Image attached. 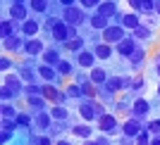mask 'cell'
I'll return each instance as SVG.
<instances>
[{
    "instance_id": "1",
    "label": "cell",
    "mask_w": 160,
    "mask_h": 145,
    "mask_svg": "<svg viewBox=\"0 0 160 145\" xmlns=\"http://www.w3.org/2000/svg\"><path fill=\"white\" fill-rule=\"evenodd\" d=\"M96 129H98V133H105L110 138H120L122 136V121L115 112H108L105 117H100L96 121Z\"/></svg>"
},
{
    "instance_id": "2",
    "label": "cell",
    "mask_w": 160,
    "mask_h": 145,
    "mask_svg": "<svg viewBox=\"0 0 160 145\" xmlns=\"http://www.w3.org/2000/svg\"><path fill=\"white\" fill-rule=\"evenodd\" d=\"M60 17H62V21L69 24V26L79 29V26H84V24L88 26V17H91V14H88L81 5H72V7H62Z\"/></svg>"
},
{
    "instance_id": "3",
    "label": "cell",
    "mask_w": 160,
    "mask_h": 145,
    "mask_svg": "<svg viewBox=\"0 0 160 145\" xmlns=\"http://www.w3.org/2000/svg\"><path fill=\"white\" fill-rule=\"evenodd\" d=\"M148 55H151V53H148L146 43H141V45L129 55V69H132V74H141L148 67V59H151Z\"/></svg>"
},
{
    "instance_id": "4",
    "label": "cell",
    "mask_w": 160,
    "mask_h": 145,
    "mask_svg": "<svg viewBox=\"0 0 160 145\" xmlns=\"http://www.w3.org/2000/svg\"><path fill=\"white\" fill-rule=\"evenodd\" d=\"M100 36H103V43H108V45H117V43H122V40L129 36V31L124 26H120V24H110L105 31H100Z\"/></svg>"
},
{
    "instance_id": "5",
    "label": "cell",
    "mask_w": 160,
    "mask_h": 145,
    "mask_svg": "<svg viewBox=\"0 0 160 145\" xmlns=\"http://www.w3.org/2000/svg\"><path fill=\"white\" fill-rule=\"evenodd\" d=\"M151 110H153V102H151L146 95H139V98L134 100L129 117H136V119H141V121H148V117H151Z\"/></svg>"
},
{
    "instance_id": "6",
    "label": "cell",
    "mask_w": 160,
    "mask_h": 145,
    "mask_svg": "<svg viewBox=\"0 0 160 145\" xmlns=\"http://www.w3.org/2000/svg\"><path fill=\"white\" fill-rule=\"evenodd\" d=\"M7 17L14 19L17 24H24V21H27L29 17H33V14H31L29 2H10V5H7Z\"/></svg>"
},
{
    "instance_id": "7",
    "label": "cell",
    "mask_w": 160,
    "mask_h": 145,
    "mask_svg": "<svg viewBox=\"0 0 160 145\" xmlns=\"http://www.w3.org/2000/svg\"><path fill=\"white\" fill-rule=\"evenodd\" d=\"M46 38L43 36H36V38H29L27 40V48H24V53H22V57H31V59H41V55L46 53Z\"/></svg>"
},
{
    "instance_id": "8",
    "label": "cell",
    "mask_w": 160,
    "mask_h": 145,
    "mask_svg": "<svg viewBox=\"0 0 160 145\" xmlns=\"http://www.w3.org/2000/svg\"><path fill=\"white\" fill-rule=\"evenodd\" d=\"M77 119L79 121H86V124H96L98 121V117H96V110H93V100H79L77 102Z\"/></svg>"
},
{
    "instance_id": "9",
    "label": "cell",
    "mask_w": 160,
    "mask_h": 145,
    "mask_svg": "<svg viewBox=\"0 0 160 145\" xmlns=\"http://www.w3.org/2000/svg\"><path fill=\"white\" fill-rule=\"evenodd\" d=\"M27 36L24 33H14V36H10V38L2 40V50H5L7 55H19L24 53V48H27Z\"/></svg>"
},
{
    "instance_id": "10",
    "label": "cell",
    "mask_w": 160,
    "mask_h": 145,
    "mask_svg": "<svg viewBox=\"0 0 160 145\" xmlns=\"http://www.w3.org/2000/svg\"><path fill=\"white\" fill-rule=\"evenodd\" d=\"M53 114H50V110H43V112H36L33 114V129L31 133H48L50 131V126H53Z\"/></svg>"
},
{
    "instance_id": "11",
    "label": "cell",
    "mask_w": 160,
    "mask_h": 145,
    "mask_svg": "<svg viewBox=\"0 0 160 145\" xmlns=\"http://www.w3.org/2000/svg\"><path fill=\"white\" fill-rule=\"evenodd\" d=\"M50 38H53V43H58V45H65L67 40H72V26L60 19L53 26V31H50Z\"/></svg>"
},
{
    "instance_id": "12",
    "label": "cell",
    "mask_w": 160,
    "mask_h": 145,
    "mask_svg": "<svg viewBox=\"0 0 160 145\" xmlns=\"http://www.w3.org/2000/svg\"><path fill=\"white\" fill-rule=\"evenodd\" d=\"M74 62H77V67L79 69H93L96 64H98V57H96V53H93V48H86V50H81V53H77L74 55Z\"/></svg>"
},
{
    "instance_id": "13",
    "label": "cell",
    "mask_w": 160,
    "mask_h": 145,
    "mask_svg": "<svg viewBox=\"0 0 160 145\" xmlns=\"http://www.w3.org/2000/svg\"><path fill=\"white\" fill-rule=\"evenodd\" d=\"M143 129H146V121L136 117H124V121H122V136H129V138H136Z\"/></svg>"
},
{
    "instance_id": "14",
    "label": "cell",
    "mask_w": 160,
    "mask_h": 145,
    "mask_svg": "<svg viewBox=\"0 0 160 145\" xmlns=\"http://www.w3.org/2000/svg\"><path fill=\"white\" fill-rule=\"evenodd\" d=\"M19 33H24L27 38L41 36V33H43V19H41V17H29V19L19 26Z\"/></svg>"
},
{
    "instance_id": "15",
    "label": "cell",
    "mask_w": 160,
    "mask_h": 145,
    "mask_svg": "<svg viewBox=\"0 0 160 145\" xmlns=\"http://www.w3.org/2000/svg\"><path fill=\"white\" fill-rule=\"evenodd\" d=\"M69 136L77 140H88V138H96V126L93 124H86V121H77L72 126Z\"/></svg>"
},
{
    "instance_id": "16",
    "label": "cell",
    "mask_w": 160,
    "mask_h": 145,
    "mask_svg": "<svg viewBox=\"0 0 160 145\" xmlns=\"http://www.w3.org/2000/svg\"><path fill=\"white\" fill-rule=\"evenodd\" d=\"M139 45H141V43L134 38V33H129L122 43H117V45H115V53H117V57H120V59H129V55H132Z\"/></svg>"
},
{
    "instance_id": "17",
    "label": "cell",
    "mask_w": 160,
    "mask_h": 145,
    "mask_svg": "<svg viewBox=\"0 0 160 145\" xmlns=\"http://www.w3.org/2000/svg\"><path fill=\"white\" fill-rule=\"evenodd\" d=\"M22 102H24V107H27L29 112H43V110H50V100L46 98V95H33V98H22Z\"/></svg>"
},
{
    "instance_id": "18",
    "label": "cell",
    "mask_w": 160,
    "mask_h": 145,
    "mask_svg": "<svg viewBox=\"0 0 160 145\" xmlns=\"http://www.w3.org/2000/svg\"><path fill=\"white\" fill-rule=\"evenodd\" d=\"M2 83H5V86H10L17 95H22V98H24V88H27V83L22 81L19 72H7V74H2Z\"/></svg>"
},
{
    "instance_id": "19",
    "label": "cell",
    "mask_w": 160,
    "mask_h": 145,
    "mask_svg": "<svg viewBox=\"0 0 160 145\" xmlns=\"http://www.w3.org/2000/svg\"><path fill=\"white\" fill-rule=\"evenodd\" d=\"M62 57H65V48L55 43V45H48V48H46V53L41 55V62H46V64L55 67V64H58V62H60Z\"/></svg>"
},
{
    "instance_id": "20",
    "label": "cell",
    "mask_w": 160,
    "mask_h": 145,
    "mask_svg": "<svg viewBox=\"0 0 160 145\" xmlns=\"http://www.w3.org/2000/svg\"><path fill=\"white\" fill-rule=\"evenodd\" d=\"M53 2L55 0H29V7H31V14L33 17H46V14L53 12Z\"/></svg>"
},
{
    "instance_id": "21",
    "label": "cell",
    "mask_w": 160,
    "mask_h": 145,
    "mask_svg": "<svg viewBox=\"0 0 160 145\" xmlns=\"http://www.w3.org/2000/svg\"><path fill=\"white\" fill-rule=\"evenodd\" d=\"M88 79H91L96 86L100 88V86H105V81L110 79V72H108V67H103V64L98 62L93 69H88Z\"/></svg>"
},
{
    "instance_id": "22",
    "label": "cell",
    "mask_w": 160,
    "mask_h": 145,
    "mask_svg": "<svg viewBox=\"0 0 160 145\" xmlns=\"http://www.w3.org/2000/svg\"><path fill=\"white\" fill-rule=\"evenodd\" d=\"M96 12H100L103 17H108V19L112 21L117 14H120V0H103L98 5V10Z\"/></svg>"
},
{
    "instance_id": "23",
    "label": "cell",
    "mask_w": 160,
    "mask_h": 145,
    "mask_svg": "<svg viewBox=\"0 0 160 145\" xmlns=\"http://www.w3.org/2000/svg\"><path fill=\"white\" fill-rule=\"evenodd\" d=\"M110 24H112V21L108 19V17H103L100 12H91V17H88V29H91V31H105Z\"/></svg>"
},
{
    "instance_id": "24",
    "label": "cell",
    "mask_w": 160,
    "mask_h": 145,
    "mask_svg": "<svg viewBox=\"0 0 160 145\" xmlns=\"http://www.w3.org/2000/svg\"><path fill=\"white\" fill-rule=\"evenodd\" d=\"M55 69H58V74H60L62 79H72V74L77 72V62L74 59H67V57H62L58 64H55Z\"/></svg>"
},
{
    "instance_id": "25",
    "label": "cell",
    "mask_w": 160,
    "mask_h": 145,
    "mask_svg": "<svg viewBox=\"0 0 160 145\" xmlns=\"http://www.w3.org/2000/svg\"><path fill=\"white\" fill-rule=\"evenodd\" d=\"M65 93H67V98H69V105H77L79 100L86 98V95H84V91H81V86H79V83H74V81L65 83Z\"/></svg>"
},
{
    "instance_id": "26",
    "label": "cell",
    "mask_w": 160,
    "mask_h": 145,
    "mask_svg": "<svg viewBox=\"0 0 160 145\" xmlns=\"http://www.w3.org/2000/svg\"><path fill=\"white\" fill-rule=\"evenodd\" d=\"M50 114H53L55 121H74L72 119V112H69V105H53L50 107ZM79 121V119H77ZM74 121V124H77Z\"/></svg>"
},
{
    "instance_id": "27",
    "label": "cell",
    "mask_w": 160,
    "mask_h": 145,
    "mask_svg": "<svg viewBox=\"0 0 160 145\" xmlns=\"http://www.w3.org/2000/svg\"><path fill=\"white\" fill-rule=\"evenodd\" d=\"M62 48H65V53L77 55V53H81V50L88 48V40H86V36H79V38H74V40H67Z\"/></svg>"
},
{
    "instance_id": "28",
    "label": "cell",
    "mask_w": 160,
    "mask_h": 145,
    "mask_svg": "<svg viewBox=\"0 0 160 145\" xmlns=\"http://www.w3.org/2000/svg\"><path fill=\"white\" fill-rule=\"evenodd\" d=\"M93 53H96V57H98V62H110V59L115 57V45H108V43H100V45H96L93 48Z\"/></svg>"
},
{
    "instance_id": "29",
    "label": "cell",
    "mask_w": 160,
    "mask_h": 145,
    "mask_svg": "<svg viewBox=\"0 0 160 145\" xmlns=\"http://www.w3.org/2000/svg\"><path fill=\"white\" fill-rule=\"evenodd\" d=\"M105 88L110 93H117V95L124 93V76L122 74H110V79L105 81Z\"/></svg>"
},
{
    "instance_id": "30",
    "label": "cell",
    "mask_w": 160,
    "mask_h": 145,
    "mask_svg": "<svg viewBox=\"0 0 160 145\" xmlns=\"http://www.w3.org/2000/svg\"><path fill=\"white\" fill-rule=\"evenodd\" d=\"M17 117H19V107H14L12 102H0V119L17 121Z\"/></svg>"
},
{
    "instance_id": "31",
    "label": "cell",
    "mask_w": 160,
    "mask_h": 145,
    "mask_svg": "<svg viewBox=\"0 0 160 145\" xmlns=\"http://www.w3.org/2000/svg\"><path fill=\"white\" fill-rule=\"evenodd\" d=\"M153 31L155 29H151L148 24H141V26L136 29V31H132V33H134V38L139 40V43H151V40H153Z\"/></svg>"
},
{
    "instance_id": "32",
    "label": "cell",
    "mask_w": 160,
    "mask_h": 145,
    "mask_svg": "<svg viewBox=\"0 0 160 145\" xmlns=\"http://www.w3.org/2000/svg\"><path fill=\"white\" fill-rule=\"evenodd\" d=\"M134 79H132V91L129 93H134L136 98L139 95H143V91H146V76L143 74H132Z\"/></svg>"
},
{
    "instance_id": "33",
    "label": "cell",
    "mask_w": 160,
    "mask_h": 145,
    "mask_svg": "<svg viewBox=\"0 0 160 145\" xmlns=\"http://www.w3.org/2000/svg\"><path fill=\"white\" fill-rule=\"evenodd\" d=\"M14 100L19 102L22 95H17L10 86H5V83H2V86H0V102H14Z\"/></svg>"
},
{
    "instance_id": "34",
    "label": "cell",
    "mask_w": 160,
    "mask_h": 145,
    "mask_svg": "<svg viewBox=\"0 0 160 145\" xmlns=\"http://www.w3.org/2000/svg\"><path fill=\"white\" fill-rule=\"evenodd\" d=\"M14 124L19 126V129H33V112H29V110L19 112V117H17Z\"/></svg>"
},
{
    "instance_id": "35",
    "label": "cell",
    "mask_w": 160,
    "mask_h": 145,
    "mask_svg": "<svg viewBox=\"0 0 160 145\" xmlns=\"http://www.w3.org/2000/svg\"><path fill=\"white\" fill-rule=\"evenodd\" d=\"M14 69H17V59H12L10 57V55H2V57H0V74H7V72H14Z\"/></svg>"
},
{
    "instance_id": "36",
    "label": "cell",
    "mask_w": 160,
    "mask_h": 145,
    "mask_svg": "<svg viewBox=\"0 0 160 145\" xmlns=\"http://www.w3.org/2000/svg\"><path fill=\"white\" fill-rule=\"evenodd\" d=\"M33 145H55V138H50L48 133H31Z\"/></svg>"
},
{
    "instance_id": "37",
    "label": "cell",
    "mask_w": 160,
    "mask_h": 145,
    "mask_svg": "<svg viewBox=\"0 0 160 145\" xmlns=\"http://www.w3.org/2000/svg\"><path fill=\"white\" fill-rule=\"evenodd\" d=\"M81 91H84V95H86L88 100H98V86H96L93 81H86V83L81 86Z\"/></svg>"
},
{
    "instance_id": "38",
    "label": "cell",
    "mask_w": 160,
    "mask_h": 145,
    "mask_svg": "<svg viewBox=\"0 0 160 145\" xmlns=\"http://www.w3.org/2000/svg\"><path fill=\"white\" fill-rule=\"evenodd\" d=\"M33 95H43V83H27L24 98H33Z\"/></svg>"
},
{
    "instance_id": "39",
    "label": "cell",
    "mask_w": 160,
    "mask_h": 145,
    "mask_svg": "<svg viewBox=\"0 0 160 145\" xmlns=\"http://www.w3.org/2000/svg\"><path fill=\"white\" fill-rule=\"evenodd\" d=\"M69 81H74V83L84 86V83H86V81H91V79H88V72H86V69H79V67H77V72L72 74V79H69Z\"/></svg>"
},
{
    "instance_id": "40",
    "label": "cell",
    "mask_w": 160,
    "mask_h": 145,
    "mask_svg": "<svg viewBox=\"0 0 160 145\" xmlns=\"http://www.w3.org/2000/svg\"><path fill=\"white\" fill-rule=\"evenodd\" d=\"M146 72H148V76H151V79L155 76V81H160V62H151V59H148Z\"/></svg>"
},
{
    "instance_id": "41",
    "label": "cell",
    "mask_w": 160,
    "mask_h": 145,
    "mask_svg": "<svg viewBox=\"0 0 160 145\" xmlns=\"http://www.w3.org/2000/svg\"><path fill=\"white\" fill-rule=\"evenodd\" d=\"M134 140H136V145H151V140H153V133L143 129V131H141V133H139V136H136Z\"/></svg>"
},
{
    "instance_id": "42",
    "label": "cell",
    "mask_w": 160,
    "mask_h": 145,
    "mask_svg": "<svg viewBox=\"0 0 160 145\" xmlns=\"http://www.w3.org/2000/svg\"><path fill=\"white\" fill-rule=\"evenodd\" d=\"M103 2V0H79V5L86 10V12H96L98 10V5Z\"/></svg>"
},
{
    "instance_id": "43",
    "label": "cell",
    "mask_w": 160,
    "mask_h": 145,
    "mask_svg": "<svg viewBox=\"0 0 160 145\" xmlns=\"http://www.w3.org/2000/svg\"><path fill=\"white\" fill-rule=\"evenodd\" d=\"M146 131H151L155 136V133H160V117H153L146 121Z\"/></svg>"
},
{
    "instance_id": "44",
    "label": "cell",
    "mask_w": 160,
    "mask_h": 145,
    "mask_svg": "<svg viewBox=\"0 0 160 145\" xmlns=\"http://www.w3.org/2000/svg\"><path fill=\"white\" fill-rule=\"evenodd\" d=\"M58 91H60V86H55V83H43V95H46L48 100L53 98V95H55Z\"/></svg>"
},
{
    "instance_id": "45",
    "label": "cell",
    "mask_w": 160,
    "mask_h": 145,
    "mask_svg": "<svg viewBox=\"0 0 160 145\" xmlns=\"http://www.w3.org/2000/svg\"><path fill=\"white\" fill-rule=\"evenodd\" d=\"M115 145H136V140L129 136H120V138H115Z\"/></svg>"
},
{
    "instance_id": "46",
    "label": "cell",
    "mask_w": 160,
    "mask_h": 145,
    "mask_svg": "<svg viewBox=\"0 0 160 145\" xmlns=\"http://www.w3.org/2000/svg\"><path fill=\"white\" fill-rule=\"evenodd\" d=\"M124 2H127L129 10H134V12H139V10H141V0H124Z\"/></svg>"
},
{
    "instance_id": "47",
    "label": "cell",
    "mask_w": 160,
    "mask_h": 145,
    "mask_svg": "<svg viewBox=\"0 0 160 145\" xmlns=\"http://www.w3.org/2000/svg\"><path fill=\"white\" fill-rule=\"evenodd\" d=\"M62 7H72V5H79V0H58Z\"/></svg>"
},
{
    "instance_id": "48",
    "label": "cell",
    "mask_w": 160,
    "mask_h": 145,
    "mask_svg": "<svg viewBox=\"0 0 160 145\" xmlns=\"http://www.w3.org/2000/svg\"><path fill=\"white\" fill-rule=\"evenodd\" d=\"M55 145H74L72 138H60V140H55Z\"/></svg>"
},
{
    "instance_id": "49",
    "label": "cell",
    "mask_w": 160,
    "mask_h": 145,
    "mask_svg": "<svg viewBox=\"0 0 160 145\" xmlns=\"http://www.w3.org/2000/svg\"><path fill=\"white\" fill-rule=\"evenodd\" d=\"M81 145H98V140H96V138H88V140H81Z\"/></svg>"
},
{
    "instance_id": "50",
    "label": "cell",
    "mask_w": 160,
    "mask_h": 145,
    "mask_svg": "<svg viewBox=\"0 0 160 145\" xmlns=\"http://www.w3.org/2000/svg\"><path fill=\"white\" fill-rule=\"evenodd\" d=\"M151 145H160V133H155L153 140H151Z\"/></svg>"
},
{
    "instance_id": "51",
    "label": "cell",
    "mask_w": 160,
    "mask_h": 145,
    "mask_svg": "<svg viewBox=\"0 0 160 145\" xmlns=\"http://www.w3.org/2000/svg\"><path fill=\"white\" fill-rule=\"evenodd\" d=\"M155 14H158V17H160V0H158V2H155Z\"/></svg>"
},
{
    "instance_id": "52",
    "label": "cell",
    "mask_w": 160,
    "mask_h": 145,
    "mask_svg": "<svg viewBox=\"0 0 160 145\" xmlns=\"http://www.w3.org/2000/svg\"><path fill=\"white\" fill-rule=\"evenodd\" d=\"M155 95L160 98V81H158V86H155Z\"/></svg>"
},
{
    "instance_id": "53",
    "label": "cell",
    "mask_w": 160,
    "mask_h": 145,
    "mask_svg": "<svg viewBox=\"0 0 160 145\" xmlns=\"http://www.w3.org/2000/svg\"><path fill=\"white\" fill-rule=\"evenodd\" d=\"M10 2H29V0H10Z\"/></svg>"
},
{
    "instance_id": "54",
    "label": "cell",
    "mask_w": 160,
    "mask_h": 145,
    "mask_svg": "<svg viewBox=\"0 0 160 145\" xmlns=\"http://www.w3.org/2000/svg\"><path fill=\"white\" fill-rule=\"evenodd\" d=\"M158 117H160V110H158Z\"/></svg>"
}]
</instances>
